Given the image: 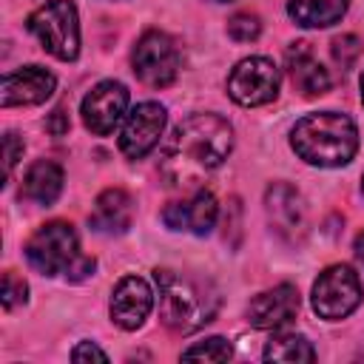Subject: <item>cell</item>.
Segmentation results:
<instances>
[{
	"mask_svg": "<svg viewBox=\"0 0 364 364\" xmlns=\"http://www.w3.org/2000/svg\"><path fill=\"white\" fill-rule=\"evenodd\" d=\"M233 148V128L219 114H193L165 139L159 173L171 188H191L216 171Z\"/></svg>",
	"mask_w": 364,
	"mask_h": 364,
	"instance_id": "1",
	"label": "cell"
},
{
	"mask_svg": "<svg viewBox=\"0 0 364 364\" xmlns=\"http://www.w3.org/2000/svg\"><path fill=\"white\" fill-rule=\"evenodd\" d=\"M290 145L299 159L318 168L347 165L358 151V128L347 114L318 111L301 117L290 131Z\"/></svg>",
	"mask_w": 364,
	"mask_h": 364,
	"instance_id": "2",
	"label": "cell"
},
{
	"mask_svg": "<svg viewBox=\"0 0 364 364\" xmlns=\"http://www.w3.org/2000/svg\"><path fill=\"white\" fill-rule=\"evenodd\" d=\"M154 279L159 287V318L168 330L185 336L213 321L219 299L208 282H199L168 267H156Z\"/></svg>",
	"mask_w": 364,
	"mask_h": 364,
	"instance_id": "3",
	"label": "cell"
},
{
	"mask_svg": "<svg viewBox=\"0 0 364 364\" xmlns=\"http://www.w3.org/2000/svg\"><path fill=\"white\" fill-rule=\"evenodd\" d=\"M28 31L57 60H77L80 54V20L71 0H48L28 14Z\"/></svg>",
	"mask_w": 364,
	"mask_h": 364,
	"instance_id": "4",
	"label": "cell"
},
{
	"mask_svg": "<svg viewBox=\"0 0 364 364\" xmlns=\"http://www.w3.org/2000/svg\"><path fill=\"white\" fill-rule=\"evenodd\" d=\"M26 259L43 276H54V273L68 276L71 267L82 259L74 225L54 219V222H46L43 228H37L34 236L26 242Z\"/></svg>",
	"mask_w": 364,
	"mask_h": 364,
	"instance_id": "5",
	"label": "cell"
},
{
	"mask_svg": "<svg viewBox=\"0 0 364 364\" xmlns=\"http://www.w3.org/2000/svg\"><path fill=\"white\" fill-rule=\"evenodd\" d=\"M310 299H313V310L321 318L338 321L347 318L361 304V282L350 264H330L324 273H318Z\"/></svg>",
	"mask_w": 364,
	"mask_h": 364,
	"instance_id": "6",
	"label": "cell"
},
{
	"mask_svg": "<svg viewBox=\"0 0 364 364\" xmlns=\"http://www.w3.org/2000/svg\"><path fill=\"white\" fill-rule=\"evenodd\" d=\"M134 74L151 88H165L179 74V48L165 31H145L131 54Z\"/></svg>",
	"mask_w": 364,
	"mask_h": 364,
	"instance_id": "7",
	"label": "cell"
},
{
	"mask_svg": "<svg viewBox=\"0 0 364 364\" xmlns=\"http://www.w3.org/2000/svg\"><path fill=\"white\" fill-rule=\"evenodd\" d=\"M279 85H282V74L276 63L267 57H245L242 63H236V68L228 77L230 100L245 108L273 102L279 94Z\"/></svg>",
	"mask_w": 364,
	"mask_h": 364,
	"instance_id": "8",
	"label": "cell"
},
{
	"mask_svg": "<svg viewBox=\"0 0 364 364\" xmlns=\"http://www.w3.org/2000/svg\"><path fill=\"white\" fill-rule=\"evenodd\" d=\"M125 111H128V88L122 82H117V80L97 82L85 94V100L80 105L85 128L91 134H97V136L111 134L119 125V119L125 117Z\"/></svg>",
	"mask_w": 364,
	"mask_h": 364,
	"instance_id": "9",
	"label": "cell"
},
{
	"mask_svg": "<svg viewBox=\"0 0 364 364\" xmlns=\"http://www.w3.org/2000/svg\"><path fill=\"white\" fill-rule=\"evenodd\" d=\"M165 119H168V114L159 102H139L125 117V125L119 134V151L128 159H142L159 142V136L165 131Z\"/></svg>",
	"mask_w": 364,
	"mask_h": 364,
	"instance_id": "10",
	"label": "cell"
},
{
	"mask_svg": "<svg viewBox=\"0 0 364 364\" xmlns=\"http://www.w3.org/2000/svg\"><path fill=\"white\" fill-rule=\"evenodd\" d=\"M57 88V77L51 71H46L43 65H26L17 71H9L3 77V94H0V105L11 108V105H40L46 102Z\"/></svg>",
	"mask_w": 364,
	"mask_h": 364,
	"instance_id": "11",
	"label": "cell"
},
{
	"mask_svg": "<svg viewBox=\"0 0 364 364\" xmlns=\"http://www.w3.org/2000/svg\"><path fill=\"white\" fill-rule=\"evenodd\" d=\"M154 307V293L148 287L145 279L139 276H125L119 279V284L114 287L111 296V321L122 330H136L145 324L148 313Z\"/></svg>",
	"mask_w": 364,
	"mask_h": 364,
	"instance_id": "12",
	"label": "cell"
},
{
	"mask_svg": "<svg viewBox=\"0 0 364 364\" xmlns=\"http://www.w3.org/2000/svg\"><path fill=\"white\" fill-rule=\"evenodd\" d=\"M296 313H299V290L293 284H279L273 290H264L253 296L247 304V321L259 330H276L293 321Z\"/></svg>",
	"mask_w": 364,
	"mask_h": 364,
	"instance_id": "13",
	"label": "cell"
},
{
	"mask_svg": "<svg viewBox=\"0 0 364 364\" xmlns=\"http://www.w3.org/2000/svg\"><path fill=\"white\" fill-rule=\"evenodd\" d=\"M216 216H219V205L210 191H196L191 199L171 202L162 210V222L171 230H191L196 236L210 233V228L216 225Z\"/></svg>",
	"mask_w": 364,
	"mask_h": 364,
	"instance_id": "14",
	"label": "cell"
},
{
	"mask_svg": "<svg viewBox=\"0 0 364 364\" xmlns=\"http://www.w3.org/2000/svg\"><path fill=\"white\" fill-rule=\"evenodd\" d=\"M264 210L276 233H282L284 239H296L304 230V202L293 185L273 182L264 193Z\"/></svg>",
	"mask_w": 364,
	"mask_h": 364,
	"instance_id": "15",
	"label": "cell"
},
{
	"mask_svg": "<svg viewBox=\"0 0 364 364\" xmlns=\"http://www.w3.org/2000/svg\"><path fill=\"white\" fill-rule=\"evenodd\" d=\"M284 63H287V74L293 80V88L301 97H321L330 91V74L313 57L310 43H293L284 54Z\"/></svg>",
	"mask_w": 364,
	"mask_h": 364,
	"instance_id": "16",
	"label": "cell"
},
{
	"mask_svg": "<svg viewBox=\"0 0 364 364\" xmlns=\"http://www.w3.org/2000/svg\"><path fill=\"white\" fill-rule=\"evenodd\" d=\"M88 222L97 233H125L134 222V199L122 188H108L97 196Z\"/></svg>",
	"mask_w": 364,
	"mask_h": 364,
	"instance_id": "17",
	"label": "cell"
},
{
	"mask_svg": "<svg viewBox=\"0 0 364 364\" xmlns=\"http://www.w3.org/2000/svg\"><path fill=\"white\" fill-rule=\"evenodd\" d=\"M63 191V168L51 159H37L26 176H23V185H20V196L34 202V205H51L57 202Z\"/></svg>",
	"mask_w": 364,
	"mask_h": 364,
	"instance_id": "18",
	"label": "cell"
},
{
	"mask_svg": "<svg viewBox=\"0 0 364 364\" xmlns=\"http://www.w3.org/2000/svg\"><path fill=\"white\" fill-rule=\"evenodd\" d=\"M347 11V0H290L287 14L301 28H327Z\"/></svg>",
	"mask_w": 364,
	"mask_h": 364,
	"instance_id": "19",
	"label": "cell"
},
{
	"mask_svg": "<svg viewBox=\"0 0 364 364\" xmlns=\"http://www.w3.org/2000/svg\"><path fill=\"white\" fill-rule=\"evenodd\" d=\"M262 358L264 361H316V350L310 347V341L304 336L282 333L264 344Z\"/></svg>",
	"mask_w": 364,
	"mask_h": 364,
	"instance_id": "20",
	"label": "cell"
},
{
	"mask_svg": "<svg viewBox=\"0 0 364 364\" xmlns=\"http://www.w3.org/2000/svg\"><path fill=\"white\" fill-rule=\"evenodd\" d=\"M230 344L222 338V336H210L205 341H196L193 347L182 350V358H202V361H228L230 358Z\"/></svg>",
	"mask_w": 364,
	"mask_h": 364,
	"instance_id": "21",
	"label": "cell"
},
{
	"mask_svg": "<svg viewBox=\"0 0 364 364\" xmlns=\"http://www.w3.org/2000/svg\"><path fill=\"white\" fill-rule=\"evenodd\" d=\"M361 51H364V43H361L355 34H341V37H336L333 46H330V54H333L336 65H341V68H353L355 60L361 57Z\"/></svg>",
	"mask_w": 364,
	"mask_h": 364,
	"instance_id": "22",
	"label": "cell"
},
{
	"mask_svg": "<svg viewBox=\"0 0 364 364\" xmlns=\"http://www.w3.org/2000/svg\"><path fill=\"white\" fill-rule=\"evenodd\" d=\"M228 34L233 40H239V43H250V40H256L262 34V20L256 14H250V11H239V14H233L228 20Z\"/></svg>",
	"mask_w": 364,
	"mask_h": 364,
	"instance_id": "23",
	"label": "cell"
},
{
	"mask_svg": "<svg viewBox=\"0 0 364 364\" xmlns=\"http://www.w3.org/2000/svg\"><path fill=\"white\" fill-rule=\"evenodd\" d=\"M28 296V284L14 276V273H3V293H0V301L6 310H14L17 304H23Z\"/></svg>",
	"mask_w": 364,
	"mask_h": 364,
	"instance_id": "24",
	"label": "cell"
},
{
	"mask_svg": "<svg viewBox=\"0 0 364 364\" xmlns=\"http://www.w3.org/2000/svg\"><path fill=\"white\" fill-rule=\"evenodd\" d=\"M3 145H6V179H9L11 171H14V165H17V159L23 156V139L9 131V134L3 136Z\"/></svg>",
	"mask_w": 364,
	"mask_h": 364,
	"instance_id": "25",
	"label": "cell"
},
{
	"mask_svg": "<svg viewBox=\"0 0 364 364\" xmlns=\"http://www.w3.org/2000/svg\"><path fill=\"white\" fill-rule=\"evenodd\" d=\"M68 128H71V122H68L65 108H63V105H60V108H54V111L48 114V119H46V131H48L51 136H65V134H68Z\"/></svg>",
	"mask_w": 364,
	"mask_h": 364,
	"instance_id": "26",
	"label": "cell"
},
{
	"mask_svg": "<svg viewBox=\"0 0 364 364\" xmlns=\"http://www.w3.org/2000/svg\"><path fill=\"white\" fill-rule=\"evenodd\" d=\"M71 358L74 361H108V353H102L97 344H91V341H80L74 350H71Z\"/></svg>",
	"mask_w": 364,
	"mask_h": 364,
	"instance_id": "27",
	"label": "cell"
},
{
	"mask_svg": "<svg viewBox=\"0 0 364 364\" xmlns=\"http://www.w3.org/2000/svg\"><path fill=\"white\" fill-rule=\"evenodd\" d=\"M353 250H355V259H358V264L364 267V230L355 236V242H353Z\"/></svg>",
	"mask_w": 364,
	"mask_h": 364,
	"instance_id": "28",
	"label": "cell"
},
{
	"mask_svg": "<svg viewBox=\"0 0 364 364\" xmlns=\"http://www.w3.org/2000/svg\"><path fill=\"white\" fill-rule=\"evenodd\" d=\"M358 85H361V102H364V71H361V80H358Z\"/></svg>",
	"mask_w": 364,
	"mask_h": 364,
	"instance_id": "29",
	"label": "cell"
},
{
	"mask_svg": "<svg viewBox=\"0 0 364 364\" xmlns=\"http://www.w3.org/2000/svg\"><path fill=\"white\" fill-rule=\"evenodd\" d=\"M361 193H364V176H361Z\"/></svg>",
	"mask_w": 364,
	"mask_h": 364,
	"instance_id": "30",
	"label": "cell"
},
{
	"mask_svg": "<svg viewBox=\"0 0 364 364\" xmlns=\"http://www.w3.org/2000/svg\"><path fill=\"white\" fill-rule=\"evenodd\" d=\"M213 3H228V0H213Z\"/></svg>",
	"mask_w": 364,
	"mask_h": 364,
	"instance_id": "31",
	"label": "cell"
}]
</instances>
